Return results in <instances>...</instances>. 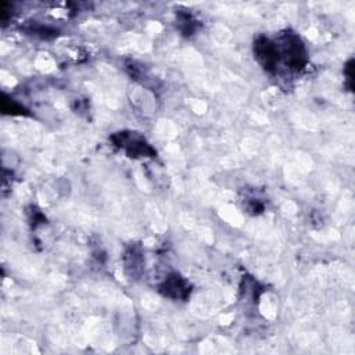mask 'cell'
<instances>
[{"label":"cell","instance_id":"5","mask_svg":"<svg viewBox=\"0 0 355 355\" xmlns=\"http://www.w3.org/2000/svg\"><path fill=\"white\" fill-rule=\"evenodd\" d=\"M1 108H3V112H6V114H25L24 107H21L12 98H6V96H3Z\"/></svg>","mask_w":355,"mask_h":355},{"label":"cell","instance_id":"4","mask_svg":"<svg viewBox=\"0 0 355 355\" xmlns=\"http://www.w3.org/2000/svg\"><path fill=\"white\" fill-rule=\"evenodd\" d=\"M159 291L173 300H186L190 294V284L178 273L169 275L159 286Z\"/></svg>","mask_w":355,"mask_h":355},{"label":"cell","instance_id":"1","mask_svg":"<svg viewBox=\"0 0 355 355\" xmlns=\"http://www.w3.org/2000/svg\"><path fill=\"white\" fill-rule=\"evenodd\" d=\"M279 58L283 57L284 62L294 71H300L305 67L306 51L302 40L290 31H286L280 35L279 43L276 44Z\"/></svg>","mask_w":355,"mask_h":355},{"label":"cell","instance_id":"6","mask_svg":"<svg viewBox=\"0 0 355 355\" xmlns=\"http://www.w3.org/2000/svg\"><path fill=\"white\" fill-rule=\"evenodd\" d=\"M345 73H347V80L349 83V87H352V60L348 61L345 67Z\"/></svg>","mask_w":355,"mask_h":355},{"label":"cell","instance_id":"3","mask_svg":"<svg viewBox=\"0 0 355 355\" xmlns=\"http://www.w3.org/2000/svg\"><path fill=\"white\" fill-rule=\"evenodd\" d=\"M254 54L257 61L266 69L273 71L279 62L277 47L265 36H258L254 42Z\"/></svg>","mask_w":355,"mask_h":355},{"label":"cell","instance_id":"2","mask_svg":"<svg viewBox=\"0 0 355 355\" xmlns=\"http://www.w3.org/2000/svg\"><path fill=\"white\" fill-rule=\"evenodd\" d=\"M112 143L126 151L129 157H154V148L136 132H118L111 137Z\"/></svg>","mask_w":355,"mask_h":355}]
</instances>
